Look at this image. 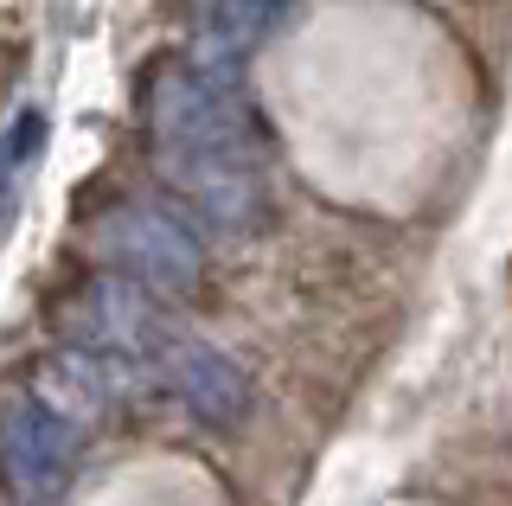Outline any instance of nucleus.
Instances as JSON below:
<instances>
[{"instance_id":"1","label":"nucleus","mask_w":512,"mask_h":506,"mask_svg":"<svg viewBox=\"0 0 512 506\" xmlns=\"http://www.w3.org/2000/svg\"><path fill=\"white\" fill-rule=\"evenodd\" d=\"M154 161H250L269 167V122L231 84V71H205L192 58H173L148 77L141 97Z\"/></svg>"},{"instance_id":"2","label":"nucleus","mask_w":512,"mask_h":506,"mask_svg":"<svg viewBox=\"0 0 512 506\" xmlns=\"http://www.w3.org/2000/svg\"><path fill=\"white\" fill-rule=\"evenodd\" d=\"M96 270L135 282L141 295H154L160 308L192 302L205 289V244L173 205H109L90 225Z\"/></svg>"},{"instance_id":"3","label":"nucleus","mask_w":512,"mask_h":506,"mask_svg":"<svg viewBox=\"0 0 512 506\" xmlns=\"http://www.w3.org/2000/svg\"><path fill=\"white\" fill-rule=\"evenodd\" d=\"M52 327L64 334V346L77 353H96V359H116V366H154L173 340V321L154 295H141L135 282L109 276V270H90L77 276L71 289L58 295L52 308Z\"/></svg>"},{"instance_id":"4","label":"nucleus","mask_w":512,"mask_h":506,"mask_svg":"<svg viewBox=\"0 0 512 506\" xmlns=\"http://www.w3.org/2000/svg\"><path fill=\"white\" fill-rule=\"evenodd\" d=\"M128 378L135 366H116V359H96V353H77V346H58V353L32 359L26 372V398L45 410V417H58L64 430H96V423H109L128 398Z\"/></svg>"},{"instance_id":"5","label":"nucleus","mask_w":512,"mask_h":506,"mask_svg":"<svg viewBox=\"0 0 512 506\" xmlns=\"http://www.w3.org/2000/svg\"><path fill=\"white\" fill-rule=\"evenodd\" d=\"M154 372L167 378V391L205 423V430H237L256 404L244 366H237L231 353H218V346H205V340H186V334L167 340V353L154 359Z\"/></svg>"},{"instance_id":"6","label":"nucleus","mask_w":512,"mask_h":506,"mask_svg":"<svg viewBox=\"0 0 512 506\" xmlns=\"http://www.w3.org/2000/svg\"><path fill=\"white\" fill-rule=\"evenodd\" d=\"M77 449H84V436L64 430L58 417H45L26 391L0 404V474H7L20 494H32V500L58 494L77 468Z\"/></svg>"},{"instance_id":"7","label":"nucleus","mask_w":512,"mask_h":506,"mask_svg":"<svg viewBox=\"0 0 512 506\" xmlns=\"http://www.w3.org/2000/svg\"><path fill=\"white\" fill-rule=\"evenodd\" d=\"M282 7L288 0H186L192 65H205V71L244 65L256 45L269 39V26L282 20Z\"/></svg>"}]
</instances>
